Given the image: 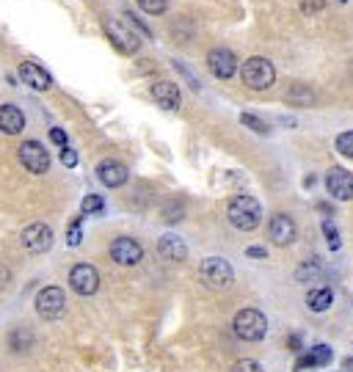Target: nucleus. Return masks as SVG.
Segmentation results:
<instances>
[{"mask_svg":"<svg viewBox=\"0 0 353 372\" xmlns=\"http://www.w3.org/2000/svg\"><path fill=\"white\" fill-rule=\"evenodd\" d=\"M340 3H348V0H340Z\"/></svg>","mask_w":353,"mask_h":372,"instance_id":"38","label":"nucleus"},{"mask_svg":"<svg viewBox=\"0 0 353 372\" xmlns=\"http://www.w3.org/2000/svg\"><path fill=\"white\" fill-rule=\"evenodd\" d=\"M240 77H243V83H246L251 91H268V89L274 86V80H276V69H274V64H271L268 58L254 55V58L243 61Z\"/></svg>","mask_w":353,"mask_h":372,"instance_id":"2","label":"nucleus"},{"mask_svg":"<svg viewBox=\"0 0 353 372\" xmlns=\"http://www.w3.org/2000/svg\"><path fill=\"white\" fill-rule=\"evenodd\" d=\"M80 210H83V215H97V212H102L105 210V201L99 198V196H86L83 198V204H80Z\"/></svg>","mask_w":353,"mask_h":372,"instance_id":"24","label":"nucleus"},{"mask_svg":"<svg viewBox=\"0 0 353 372\" xmlns=\"http://www.w3.org/2000/svg\"><path fill=\"white\" fill-rule=\"evenodd\" d=\"M8 279H11V273H8V268H0V290L8 284Z\"/></svg>","mask_w":353,"mask_h":372,"instance_id":"36","label":"nucleus"},{"mask_svg":"<svg viewBox=\"0 0 353 372\" xmlns=\"http://www.w3.org/2000/svg\"><path fill=\"white\" fill-rule=\"evenodd\" d=\"M22 130H25V113H22L17 105H11V102L0 105V133H6V136H19Z\"/></svg>","mask_w":353,"mask_h":372,"instance_id":"16","label":"nucleus"},{"mask_svg":"<svg viewBox=\"0 0 353 372\" xmlns=\"http://www.w3.org/2000/svg\"><path fill=\"white\" fill-rule=\"evenodd\" d=\"M61 163H64L66 169H75V166H77V152L69 149V147H64V149H61Z\"/></svg>","mask_w":353,"mask_h":372,"instance_id":"33","label":"nucleus"},{"mask_svg":"<svg viewBox=\"0 0 353 372\" xmlns=\"http://www.w3.org/2000/svg\"><path fill=\"white\" fill-rule=\"evenodd\" d=\"M323 234H326V243H329V248H332V251H337V248L343 245L340 232H337V226H334L332 221H323Z\"/></svg>","mask_w":353,"mask_h":372,"instance_id":"26","label":"nucleus"},{"mask_svg":"<svg viewBox=\"0 0 353 372\" xmlns=\"http://www.w3.org/2000/svg\"><path fill=\"white\" fill-rule=\"evenodd\" d=\"M337 152H340L343 158H351L353 160V130L337 136Z\"/></svg>","mask_w":353,"mask_h":372,"instance_id":"25","label":"nucleus"},{"mask_svg":"<svg viewBox=\"0 0 353 372\" xmlns=\"http://www.w3.org/2000/svg\"><path fill=\"white\" fill-rule=\"evenodd\" d=\"M321 276H323V265H321V259H318V257H312V259L301 262V265H298V270H296V281H301V284L318 281Z\"/></svg>","mask_w":353,"mask_h":372,"instance_id":"20","label":"nucleus"},{"mask_svg":"<svg viewBox=\"0 0 353 372\" xmlns=\"http://www.w3.org/2000/svg\"><path fill=\"white\" fill-rule=\"evenodd\" d=\"M152 100H155L163 111H177L180 102H182V94H180V86H177V83L160 80V83L152 86Z\"/></svg>","mask_w":353,"mask_h":372,"instance_id":"15","label":"nucleus"},{"mask_svg":"<svg viewBox=\"0 0 353 372\" xmlns=\"http://www.w3.org/2000/svg\"><path fill=\"white\" fill-rule=\"evenodd\" d=\"M268 234H271L274 245H279V248H287V245H290V243L296 240L298 229H296V221H293L290 215L279 212V215H274V218H271V226H268Z\"/></svg>","mask_w":353,"mask_h":372,"instance_id":"11","label":"nucleus"},{"mask_svg":"<svg viewBox=\"0 0 353 372\" xmlns=\"http://www.w3.org/2000/svg\"><path fill=\"white\" fill-rule=\"evenodd\" d=\"M8 345H11V351H28L30 345H33V334L28 331V328H14L11 331V337H8Z\"/></svg>","mask_w":353,"mask_h":372,"instance_id":"23","label":"nucleus"},{"mask_svg":"<svg viewBox=\"0 0 353 372\" xmlns=\"http://www.w3.org/2000/svg\"><path fill=\"white\" fill-rule=\"evenodd\" d=\"M232 372H263V367H260V362H254V359H243V362H238V364L232 367Z\"/></svg>","mask_w":353,"mask_h":372,"instance_id":"32","label":"nucleus"},{"mask_svg":"<svg viewBox=\"0 0 353 372\" xmlns=\"http://www.w3.org/2000/svg\"><path fill=\"white\" fill-rule=\"evenodd\" d=\"M69 287H72L77 295H83V298L94 295V292L99 290V273H97V268L88 265V262L75 265L72 273H69Z\"/></svg>","mask_w":353,"mask_h":372,"instance_id":"6","label":"nucleus"},{"mask_svg":"<svg viewBox=\"0 0 353 372\" xmlns=\"http://www.w3.org/2000/svg\"><path fill=\"white\" fill-rule=\"evenodd\" d=\"M19 243L28 254H44L53 245V229L47 223H30L28 229H22Z\"/></svg>","mask_w":353,"mask_h":372,"instance_id":"7","label":"nucleus"},{"mask_svg":"<svg viewBox=\"0 0 353 372\" xmlns=\"http://www.w3.org/2000/svg\"><path fill=\"white\" fill-rule=\"evenodd\" d=\"M285 102L287 105H296V108H307V105L315 102V91L307 83H293L290 91L285 94Z\"/></svg>","mask_w":353,"mask_h":372,"instance_id":"19","label":"nucleus"},{"mask_svg":"<svg viewBox=\"0 0 353 372\" xmlns=\"http://www.w3.org/2000/svg\"><path fill=\"white\" fill-rule=\"evenodd\" d=\"M158 251L169 262H185V257H188V245L180 234H163L158 243Z\"/></svg>","mask_w":353,"mask_h":372,"instance_id":"18","label":"nucleus"},{"mask_svg":"<svg viewBox=\"0 0 353 372\" xmlns=\"http://www.w3.org/2000/svg\"><path fill=\"white\" fill-rule=\"evenodd\" d=\"M174 69H177V72H180V75H182V77L188 80V86H191L193 91H199V80H196V77L191 75V69H188L185 64H180V61H174Z\"/></svg>","mask_w":353,"mask_h":372,"instance_id":"31","label":"nucleus"},{"mask_svg":"<svg viewBox=\"0 0 353 372\" xmlns=\"http://www.w3.org/2000/svg\"><path fill=\"white\" fill-rule=\"evenodd\" d=\"M105 30H108L111 41H113V44H116L122 53H135V50L141 47L138 36H135L133 30H127L124 25H119V22H108V25H105Z\"/></svg>","mask_w":353,"mask_h":372,"instance_id":"17","label":"nucleus"},{"mask_svg":"<svg viewBox=\"0 0 353 372\" xmlns=\"http://www.w3.org/2000/svg\"><path fill=\"white\" fill-rule=\"evenodd\" d=\"M19 77H22L25 86H30V89H36V91L53 89V77H50L39 64H33V61H22V64H19Z\"/></svg>","mask_w":353,"mask_h":372,"instance_id":"14","label":"nucleus"},{"mask_svg":"<svg viewBox=\"0 0 353 372\" xmlns=\"http://www.w3.org/2000/svg\"><path fill=\"white\" fill-rule=\"evenodd\" d=\"M343 370H345V372H353V359H348V362L343 364Z\"/></svg>","mask_w":353,"mask_h":372,"instance_id":"37","label":"nucleus"},{"mask_svg":"<svg viewBox=\"0 0 353 372\" xmlns=\"http://www.w3.org/2000/svg\"><path fill=\"white\" fill-rule=\"evenodd\" d=\"M80 237H83V232H80V218H75V221L69 223V234H66V243H69V245H80Z\"/></svg>","mask_w":353,"mask_h":372,"instance_id":"30","label":"nucleus"},{"mask_svg":"<svg viewBox=\"0 0 353 372\" xmlns=\"http://www.w3.org/2000/svg\"><path fill=\"white\" fill-rule=\"evenodd\" d=\"M146 14H163L166 11V6H169V0H135Z\"/></svg>","mask_w":353,"mask_h":372,"instance_id":"29","label":"nucleus"},{"mask_svg":"<svg viewBox=\"0 0 353 372\" xmlns=\"http://www.w3.org/2000/svg\"><path fill=\"white\" fill-rule=\"evenodd\" d=\"M19 163L30 171V174H47L50 169V155L39 141H25L19 147Z\"/></svg>","mask_w":353,"mask_h":372,"instance_id":"9","label":"nucleus"},{"mask_svg":"<svg viewBox=\"0 0 353 372\" xmlns=\"http://www.w3.org/2000/svg\"><path fill=\"white\" fill-rule=\"evenodd\" d=\"M240 124H246L249 130H254V133H260V136L268 133V124H265L263 119H257L254 113H243V116H240Z\"/></svg>","mask_w":353,"mask_h":372,"instance_id":"27","label":"nucleus"},{"mask_svg":"<svg viewBox=\"0 0 353 372\" xmlns=\"http://www.w3.org/2000/svg\"><path fill=\"white\" fill-rule=\"evenodd\" d=\"M227 218H229V223H232L235 229L251 232V229H257L260 221H263V207H260V201H257L254 196H246V193H243V196H235V198L229 201Z\"/></svg>","mask_w":353,"mask_h":372,"instance_id":"1","label":"nucleus"},{"mask_svg":"<svg viewBox=\"0 0 353 372\" xmlns=\"http://www.w3.org/2000/svg\"><path fill=\"white\" fill-rule=\"evenodd\" d=\"M199 276H202L204 287H210V290H227L232 284V279H235L232 265L224 257H207L199 265Z\"/></svg>","mask_w":353,"mask_h":372,"instance_id":"4","label":"nucleus"},{"mask_svg":"<svg viewBox=\"0 0 353 372\" xmlns=\"http://www.w3.org/2000/svg\"><path fill=\"white\" fill-rule=\"evenodd\" d=\"M50 141L58 144V147H66V133H64L61 127H53V130H50Z\"/></svg>","mask_w":353,"mask_h":372,"instance_id":"34","label":"nucleus"},{"mask_svg":"<svg viewBox=\"0 0 353 372\" xmlns=\"http://www.w3.org/2000/svg\"><path fill=\"white\" fill-rule=\"evenodd\" d=\"M33 306H36V315H39L41 320L55 323V320H61L64 312H66V295H64L61 287H44V290L36 292Z\"/></svg>","mask_w":353,"mask_h":372,"instance_id":"5","label":"nucleus"},{"mask_svg":"<svg viewBox=\"0 0 353 372\" xmlns=\"http://www.w3.org/2000/svg\"><path fill=\"white\" fill-rule=\"evenodd\" d=\"M332 362V348L329 345H315L301 362H298V370H307V367H321V364H329Z\"/></svg>","mask_w":353,"mask_h":372,"instance_id":"22","label":"nucleus"},{"mask_svg":"<svg viewBox=\"0 0 353 372\" xmlns=\"http://www.w3.org/2000/svg\"><path fill=\"white\" fill-rule=\"evenodd\" d=\"M97 177H99V183L105 187H119L127 183V177H130V171H127V166L124 163H119V160H102L99 166H97Z\"/></svg>","mask_w":353,"mask_h":372,"instance_id":"13","label":"nucleus"},{"mask_svg":"<svg viewBox=\"0 0 353 372\" xmlns=\"http://www.w3.org/2000/svg\"><path fill=\"white\" fill-rule=\"evenodd\" d=\"M232 328L243 342H260L268 334V320L257 309H240L232 320Z\"/></svg>","mask_w":353,"mask_h":372,"instance_id":"3","label":"nucleus"},{"mask_svg":"<svg viewBox=\"0 0 353 372\" xmlns=\"http://www.w3.org/2000/svg\"><path fill=\"white\" fill-rule=\"evenodd\" d=\"M207 66L218 80H229L238 72V58L229 47H213L207 53Z\"/></svg>","mask_w":353,"mask_h":372,"instance_id":"10","label":"nucleus"},{"mask_svg":"<svg viewBox=\"0 0 353 372\" xmlns=\"http://www.w3.org/2000/svg\"><path fill=\"white\" fill-rule=\"evenodd\" d=\"M326 190H329L334 198H340V201H351L353 198V174L351 171H345V169H340V166L329 169V174H326Z\"/></svg>","mask_w":353,"mask_h":372,"instance_id":"12","label":"nucleus"},{"mask_svg":"<svg viewBox=\"0 0 353 372\" xmlns=\"http://www.w3.org/2000/svg\"><path fill=\"white\" fill-rule=\"evenodd\" d=\"M246 254H249L251 259H265V257H268V251H265L263 245H251V248H246Z\"/></svg>","mask_w":353,"mask_h":372,"instance_id":"35","label":"nucleus"},{"mask_svg":"<svg viewBox=\"0 0 353 372\" xmlns=\"http://www.w3.org/2000/svg\"><path fill=\"white\" fill-rule=\"evenodd\" d=\"M298 8H301L307 17H312V14H321V11L326 8V0H298Z\"/></svg>","mask_w":353,"mask_h":372,"instance_id":"28","label":"nucleus"},{"mask_svg":"<svg viewBox=\"0 0 353 372\" xmlns=\"http://www.w3.org/2000/svg\"><path fill=\"white\" fill-rule=\"evenodd\" d=\"M111 259L116 265H122V268H133V265H138L144 259V248L133 237H116L111 243Z\"/></svg>","mask_w":353,"mask_h":372,"instance_id":"8","label":"nucleus"},{"mask_svg":"<svg viewBox=\"0 0 353 372\" xmlns=\"http://www.w3.org/2000/svg\"><path fill=\"white\" fill-rule=\"evenodd\" d=\"M332 304H334V292L329 287H318L307 295V306L312 312H326V309H332Z\"/></svg>","mask_w":353,"mask_h":372,"instance_id":"21","label":"nucleus"}]
</instances>
